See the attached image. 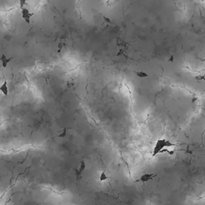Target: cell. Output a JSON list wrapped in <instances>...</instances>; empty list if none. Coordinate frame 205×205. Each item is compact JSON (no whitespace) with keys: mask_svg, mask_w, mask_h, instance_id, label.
Returning a JSON list of instances; mask_svg holds the SVG:
<instances>
[{"mask_svg":"<svg viewBox=\"0 0 205 205\" xmlns=\"http://www.w3.org/2000/svg\"><path fill=\"white\" fill-rule=\"evenodd\" d=\"M176 144H172L171 141H169L168 139H158L156 143H155V145L154 147V149H153V153H152V157H155L158 154H160V151H161L164 148H171V147H176Z\"/></svg>","mask_w":205,"mask_h":205,"instance_id":"cell-1","label":"cell"},{"mask_svg":"<svg viewBox=\"0 0 205 205\" xmlns=\"http://www.w3.org/2000/svg\"><path fill=\"white\" fill-rule=\"evenodd\" d=\"M155 176H156V174H154V173L144 174L141 177L139 178V180H137V182H143V183L148 182V181H149V180H152L153 178L155 177Z\"/></svg>","mask_w":205,"mask_h":205,"instance_id":"cell-2","label":"cell"},{"mask_svg":"<svg viewBox=\"0 0 205 205\" xmlns=\"http://www.w3.org/2000/svg\"><path fill=\"white\" fill-rule=\"evenodd\" d=\"M21 13H22V16H23V19H25V18H31V17L32 15L34 14H32V13H30L29 11H28L27 8H24L23 7V9H22V11H21Z\"/></svg>","mask_w":205,"mask_h":205,"instance_id":"cell-3","label":"cell"},{"mask_svg":"<svg viewBox=\"0 0 205 205\" xmlns=\"http://www.w3.org/2000/svg\"><path fill=\"white\" fill-rule=\"evenodd\" d=\"M12 58H7L5 55H2V57L0 58V60L2 61V65L3 67H7V64L9 63Z\"/></svg>","mask_w":205,"mask_h":205,"instance_id":"cell-4","label":"cell"},{"mask_svg":"<svg viewBox=\"0 0 205 205\" xmlns=\"http://www.w3.org/2000/svg\"><path fill=\"white\" fill-rule=\"evenodd\" d=\"M0 91L3 93L4 96H7L8 95V87H7V81H4L3 84L0 87Z\"/></svg>","mask_w":205,"mask_h":205,"instance_id":"cell-5","label":"cell"},{"mask_svg":"<svg viewBox=\"0 0 205 205\" xmlns=\"http://www.w3.org/2000/svg\"><path fill=\"white\" fill-rule=\"evenodd\" d=\"M85 167H86V165H85L84 161H81V163H80V168L78 169V170H76V174H77L78 178L80 177V175L82 174V172L83 171V170L85 169Z\"/></svg>","mask_w":205,"mask_h":205,"instance_id":"cell-6","label":"cell"},{"mask_svg":"<svg viewBox=\"0 0 205 205\" xmlns=\"http://www.w3.org/2000/svg\"><path fill=\"white\" fill-rule=\"evenodd\" d=\"M107 179V176L106 175V173H105L104 171L103 172H102V173L100 174V176H99V180H100V181H104V180H106Z\"/></svg>","mask_w":205,"mask_h":205,"instance_id":"cell-7","label":"cell"},{"mask_svg":"<svg viewBox=\"0 0 205 205\" xmlns=\"http://www.w3.org/2000/svg\"><path fill=\"white\" fill-rule=\"evenodd\" d=\"M136 75L138 76H139V77H147L148 76V75L146 73L143 72V71H138V72H136Z\"/></svg>","mask_w":205,"mask_h":205,"instance_id":"cell-8","label":"cell"},{"mask_svg":"<svg viewBox=\"0 0 205 205\" xmlns=\"http://www.w3.org/2000/svg\"><path fill=\"white\" fill-rule=\"evenodd\" d=\"M102 18H103V20H104L107 23H112V20H111L109 18H107L106 16H102Z\"/></svg>","mask_w":205,"mask_h":205,"instance_id":"cell-9","label":"cell"},{"mask_svg":"<svg viewBox=\"0 0 205 205\" xmlns=\"http://www.w3.org/2000/svg\"><path fill=\"white\" fill-rule=\"evenodd\" d=\"M19 4H20L21 9H23V7H24V6H25V4H26V0H20V2H19Z\"/></svg>","mask_w":205,"mask_h":205,"instance_id":"cell-10","label":"cell"},{"mask_svg":"<svg viewBox=\"0 0 205 205\" xmlns=\"http://www.w3.org/2000/svg\"><path fill=\"white\" fill-rule=\"evenodd\" d=\"M66 135H67V129H66V128H64L63 131V132H62L61 134L59 135V137L63 138V137L66 136Z\"/></svg>","mask_w":205,"mask_h":205,"instance_id":"cell-11","label":"cell"},{"mask_svg":"<svg viewBox=\"0 0 205 205\" xmlns=\"http://www.w3.org/2000/svg\"><path fill=\"white\" fill-rule=\"evenodd\" d=\"M24 20H25V22L27 23V24H30V23H31V20H30L29 18H25Z\"/></svg>","mask_w":205,"mask_h":205,"instance_id":"cell-12","label":"cell"},{"mask_svg":"<svg viewBox=\"0 0 205 205\" xmlns=\"http://www.w3.org/2000/svg\"><path fill=\"white\" fill-rule=\"evenodd\" d=\"M59 50H60V49H62V44H59Z\"/></svg>","mask_w":205,"mask_h":205,"instance_id":"cell-13","label":"cell"}]
</instances>
